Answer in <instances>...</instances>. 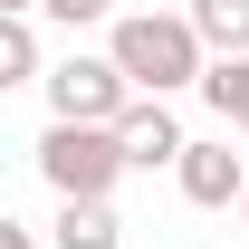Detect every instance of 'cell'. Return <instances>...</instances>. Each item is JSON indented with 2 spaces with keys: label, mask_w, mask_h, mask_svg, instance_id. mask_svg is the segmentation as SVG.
<instances>
[{
  "label": "cell",
  "mask_w": 249,
  "mask_h": 249,
  "mask_svg": "<svg viewBox=\"0 0 249 249\" xmlns=\"http://www.w3.org/2000/svg\"><path fill=\"white\" fill-rule=\"evenodd\" d=\"M106 58L134 77V96H173V87H201V29H192V10H115V29H106Z\"/></svg>",
  "instance_id": "cell-1"
},
{
  "label": "cell",
  "mask_w": 249,
  "mask_h": 249,
  "mask_svg": "<svg viewBox=\"0 0 249 249\" xmlns=\"http://www.w3.org/2000/svg\"><path fill=\"white\" fill-rule=\"evenodd\" d=\"M38 173H48L58 201H115V182L134 173V163H124V134H115V124H67V115H48Z\"/></svg>",
  "instance_id": "cell-2"
},
{
  "label": "cell",
  "mask_w": 249,
  "mask_h": 249,
  "mask_svg": "<svg viewBox=\"0 0 249 249\" xmlns=\"http://www.w3.org/2000/svg\"><path fill=\"white\" fill-rule=\"evenodd\" d=\"M38 87H48V115H67V124H115L124 106H134V77H124L115 58H87V48H67Z\"/></svg>",
  "instance_id": "cell-3"
},
{
  "label": "cell",
  "mask_w": 249,
  "mask_h": 249,
  "mask_svg": "<svg viewBox=\"0 0 249 249\" xmlns=\"http://www.w3.org/2000/svg\"><path fill=\"white\" fill-rule=\"evenodd\" d=\"M173 182H182L192 211H240V192H249V154H230V144H182Z\"/></svg>",
  "instance_id": "cell-4"
},
{
  "label": "cell",
  "mask_w": 249,
  "mask_h": 249,
  "mask_svg": "<svg viewBox=\"0 0 249 249\" xmlns=\"http://www.w3.org/2000/svg\"><path fill=\"white\" fill-rule=\"evenodd\" d=\"M115 134H124V163H134V173H154V163H182V124H173V106H163V96H134V106H124L115 115Z\"/></svg>",
  "instance_id": "cell-5"
},
{
  "label": "cell",
  "mask_w": 249,
  "mask_h": 249,
  "mask_svg": "<svg viewBox=\"0 0 249 249\" xmlns=\"http://www.w3.org/2000/svg\"><path fill=\"white\" fill-rule=\"evenodd\" d=\"M48 240L58 249H124V220H115V201H58Z\"/></svg>",
  "instance_id": "cell-6"
},
{
  "label": "cell",
  "mask_w": 249,
  "mask_h": 249,
  "mask_svg": "<svg viewBox=\"0 0 249 249\" xmlns=\"http://www.w3.org/2000/svg\"><path fill=\"white\" fill-rule=\"evenodd\" d=\"M192 29L211 58H249V0H192Z\"/></svg>",
  "instance_id": "cell-7"
},
{
  "label": "cell",
  "mask_w": 249,
  "mask_h": 249,
  "mask_svg": "<svg viewBox=\"0 0 249 249\" xmlns=\"http://www.w3.org/2000/svg\"><path fill=\"white\" fill-rule=\"evenodd\" d=\"M201 106L220 124H249V58H211L201 67Z\"/></svg>",
  "instance_id": "cell-8"
},
{
  "label": "cell",
  "mask_w": 249,
  "mask_h": 249,
  "mask_svg": "<svg viewBox=\"0 0 249 249\" xmlns=\"http://www.w3.org/2000/svg\"><path fill=\"white\" fill-rule=\"evenodd\" d=\"M38 67H48L38 58V19H0V87H29Z\"/></svg>",
  "instance_id": "cell-9"
},
{
  "label": "cell",
  "mask_w": 249,
  "mask_h": 249,
  "mask_svg": "<svg viewBox=\"0 0 249 249\" xmlns=\"http://www.w3.org/2000/svg\"><path fill=\"white\" fill-rule=\"evenodd\" d=\"M38 19H67V29H87V19H115V0H38Z\"/></svg>",
  "instance_id": "cell-10"
},
{
  "label": "cell",
  "mask_w": 249,
  "mask_h": 249,
  "mask_svg": "<svg viewBox=\"0 0 249 249\" xmlns=\"http://www.w3.org/2000/svg\"><path fill=\"white\" fill-rule=\"evenodd\" d=\"M0 249H38V230L29 220H0Z\"/></svg>",
  "instance_id": "cell-11"
},
{
  "label": "cell",
  "mask_w": 249,
  "mask_h": 249,
  "mask_svg": "<svg viewBox=\"0 0 249 249\" xmlns=\"http://www.w3.org/2000/svg\"><path fill=\"white\" fill-rule=\"evenodd\" d=\"M0 19H38V0H0Z\"/></svg>",
  "instance_id": "cell-12"
},
{
  "label": "cell",
  "mask_w": 249,
  "mask_h": 249,
  "mask_svg": "<svg viewBox=\"0 0 249 249\" xmlns=\"http://www.w3.org/2000/svg\"><path fill=\"white\" fill-rule=\"evenodd\" d=\"M240 220H249V192H240Z\"/></svg>",
  "instance_id": "cell-13"
},
{
  "label": "cell",
  "mask_w": 249,
  "mask_h": 249,
  "mask_svg": "<svg viewBox=\"0 0 249 249\" xmlns=\"http://www.w3.org/2000/svg\"><path fill=\"white\" fill-rule=\"evenodd\" d=\"M240 144H249V124H240Z\"/></svg>",
  "instance_id": "cell-14"
}]
</instances>
